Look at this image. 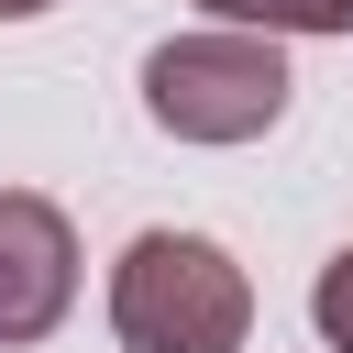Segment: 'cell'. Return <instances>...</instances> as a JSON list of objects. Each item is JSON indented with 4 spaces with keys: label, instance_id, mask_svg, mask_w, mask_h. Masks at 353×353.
Listing matches in <instances>:
<instances>
[{
    "label": "cell",
    "instance_id": "cell-1",
    "mask_svg": "<svg viewBox=\"0 0 353 353\" xmlns=\"http://www.w3.org/2000/svg\"><path fill=\"white\" fill-rule=\"evenodd\" d=\"M110 331L132 353H243L254 287L210 232H132L110 265Z\"/></svg>",
    "mask_w": 353,
    "mask_h": 353
},
{
    "label": "cell",
    "instance_id": "cell-2",
    "mask_svg": "<svg viewBox=\"0 0 353 353\" xmlns=\"http://www.w3.org/2000/svg\"><path fill=\"white\" fill-rule=\"evenodd\" d=\"M287 55H276V33H176V44H154L143 55V110H154V132H176V143H254V132H276V110H287Z\"/></svg>",
    "mask_w": 353,
    "mask_h": 353
},
{
    "label": "cell",
    "instance_id": "cell-3",
    "mask_svg": "<svg viewBox=\"0 0 353 353\" xmlns=\"http://www.w3.org/2000/svg\"><path fill=\"white\" fill-rule=\"evenodd\" d=\"M77 309V232L55 199L0 188V342H44Z\"/></svg>",
    "mask_w": 353,
    "mask_h": 353
},
{
    "label": "cell",
    "instance_id": "cell-4",
    "mask_svg": "<svg viewBox=\"0 0 353 353\" xmlns=\"http://www.w3.org/2000/svg\"><path fill=\"white\" fill-rule=\"evenodd\" d=\"M254 33H353V0H221Z\"/></svg>",
    "mask_w": 353,
    "mask_h": 353
},
{
    "label": "cell",
    "instance_id": "cell-5",
    "mask_svg": "<svg viewBox=\"0 0 353 353\" xmlns=\"http://www.w3.org/2000/svg\"><path fill=\"white\" fill-rule=\"evenodd\" d=\"M309 320H320V342H331V353H353V243L320 265V287H309Z\"/></svg>",
    "mask_w": 353,
    "mask_h": 353
},
{
    "label": "cell",
    "instance_id": "cell-6",
    "mask_svg": "<svg viewBox=\"0 0 353 353\" xmlns=\"http://www.w3.org/2000/svg\"><path fill=\"white\" fill-rule=\"evenodd\" d=\"M33 11H55V0H0V22H33Z\"/></svg>",
    "mask_w": 353,
    "mask_h": 353
},
{
    "label": "cell",
    "instance_id": "cell-7",
    "mask_svg": "<svg viewBox=\"0 0 353 353\" xmlns=\"http://www.w3.org/2000/svg\"><path fill=\"white\" fill-rule=\"evenodd\" d=\"M210 11H221V0H210Z\"/></svg>",
    "mask_w": 353,
    "mask_h": 353
}]
</instances>
